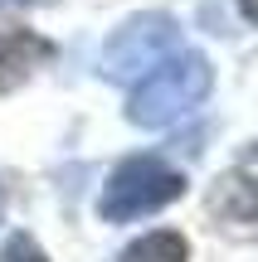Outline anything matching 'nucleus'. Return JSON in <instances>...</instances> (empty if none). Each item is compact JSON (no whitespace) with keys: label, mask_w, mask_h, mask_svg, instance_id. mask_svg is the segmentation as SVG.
Segmentation results:
<instances>
[{"label":"nucleus","mask_w":258,"mask_h":262,"mask_svg":"<svg viewBox=\"0 0 258 262\" xmlns=\"http://www.w3.org/2000/svg\"><path fill=\"white\" fill-rule=\"evenodd\" d=\"M210 88H214V63L200 49H181L166 63H156L146 78H136L132 97H127V122L142 131H166L181 117H190L210 97Z\"/></svg>","instance_id":"f257e3e1"},{"label":"nucleus","mask_w":258,"mask_h":262,"mask_svg":"<svg viewBox=\"0 0 258 262\" xmlns=\"http://www.w3.org/2000/svg\"><path fill=\"white\" fill-rule=\"evenodd\" d=\"M181 194H185V175L175 165H166L161 156H127L107 175L103 194H97V214H103V224H136V219L161 214Z\"/></svg>","instance_id":"f03ea898"},{"label":"nucleus","mask_w":258,"mask_h":262,"mask_svg":"<svg viewBox=\"0 0 258 262\" xmlns=\"http://www.w3.org/2000/svg\"><path fill=\"white\" fill-rule=\"evenodd\" d=\"M185 39L181 25L161 10H142V15L122 19L103 44V78L107 83H136L146 78L156 63H166L171 54H181Z\"/></svg>","instance_id":"7ed1b4c3"},{"label":"nucleus","mask_w":258,"mask_h":262,"mask_svg":"<svg viewBox=\"0 0 258 262\" xmlns=\"http://www.w3.org/2000/svg\"><path fill=\"white\" fill-rule=\"evenodd\" d=\"M54 54L58 49L49 44L44 34H34V29H19V25L0 29V93L25 88L44 63H54Z\"/></svg>","instance_id":"20e7f679"},{"label":"nucleus","mask_w":258,"mask_h":262,"mask_svg":"<svg viewBox=\"0 0 258 262\" xmlns=\"http://www.w3.org/2000/svg\"><path fill=\"white\" fill-rule=\"evenodd\" d=\"M210 214L224 219V224H253V214H258V180H249L244 170L220 175L214 189H210Z\"/></svg>","instance_id":"39448f33"},{"label":"nucleus","mask_w":258,"mask_h":262,"mask_svg":"<svg viewBox=\"0 0 258 262\" xmlns=\"http://www.w3.org/2000/svg\"><path fill=\"white\" fill-rule=\"evenodd\" d=\"M117 262H190V248H185L181 233H171V228H156V233L136 238V243H127Z\"/></svg>","instance_id":"423d86ee"},{"label":"nucleus","mask_w":258,"mask_h":262,"mask_svg":"<svg viewBox=\"0 0 258 262\" xmlns=\"http://www.w3.org/2000/svg\"><path fill=\"white\" fill-rule=\"evenodd\" d=\"M0 262H49V257H44V248H39L25 228H15V233L5 238V248H0Z\"/></svg>","instance_id":"0eeeda50"},{"label":"nucleus","mask_w":258,"mask_h":262,"mask_svg":"<svg viewBox=\"0 0 258 262\" xmlns=\"http://www.w3.org/2000/svg\"><path fill=\"white\" fill-rule=\"evenodd\" d=\"M34 5H54V0H0V10H34Z\"/></svg>","instance_id":"6e6552de"},{"label":"nucleus","mask_w":258,"mask_h":262,"mask_svg":"<svg viewBox=\"0 0 258 262\" xmlns=\"http://www.w3.org/2000/svg\"><path fill=\"white\" fill-rule=\"evenodd\" d=\"M234 5H239V15L249 19V25H258V0H234Z\"/></svg>","instance_id":"1a4fd4ad"},{"label":"nucleus","mask_w":258,"mask_h":262,"mask_svg":"<svg viewBox=\"0 0 258 262\" xmlns=\"http://www.w3.org/2000/svg\"><path fill=\"white\" fill-rule=\"evenodd\" d=\"M0 214H5V199H0Z\"/></svg>","instance_id":"9d476101"},{"label":"nucleus","mask_w":258,"mask_h":262,"mask_svg":"<svg viewBox=\"0 0 258 262\" xmlns=\"http://www.w3.org/2000/svg\"><path fill=\"white\" fill-rule=\"evenodd\" d=\"M253 224H258V214H253Z\"/></svg>","instance_id":"9b49d317"}]
</instances>
